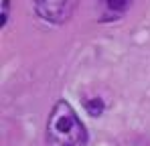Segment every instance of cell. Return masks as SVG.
Here are the masks:
<instances>
[{
	"mask_svg": "<svg viewBox=\"0 0 150 146\" xmlns=\"http://www.w3.org/2000/svg\"><path fill=\"white\" fill-rule=\"evenodd\" d=\"M87 130L71 103L59 99L49 114L45 142L47 146H87Z\"/></svg>",
	"mask_w": 150,
	"mask_h": 146,
	"instance_id": "1",
	"label": "cell"
},
{
	"mask_svg": "<svg viewBox=\"0 0 150 146\" xmlns=\"http://www.w3.org/2000/svg\"><path fill=\"white\" fill-rule=\"evenodd\" d=\"M77 0H35V12L39 18L51 24L67 23L73 14Z\"/></svg>",
	"mask_w": 150,
	"mask_h": 146,
	"instance_id": "2",
	"label": "cell"
},
{
	"mask_svg": "<svg viewBox=\"0 0 150 146\" xmlns=\"http://www.w3.org/2000/svg\"><path fill=\"white\" fill-rule=\"evenodd\" d=\"M93 2L100 10L101 21H116L128 12L134 0H93Z\"/></svg>",
	"mask_w": 150,
	"mask_h": 146,
	"instance_id": "3",
	"label": "cell"
},
{
	"mask_svg": "<svg viewBox=\"0 0 150 146\" xmlns=\"http://www.w3.org/2000/svg\"><path fill=\"white\" fill-rule=\"evenodd\" d=\"M8 6H10V0H4V10H2V23L4 24L8 21Z\"/></svg>",
	"mask_w": 150,
	"mask_h": 146,
	"instance_id": "4",
	"label": "cell"
}]
</instances>
